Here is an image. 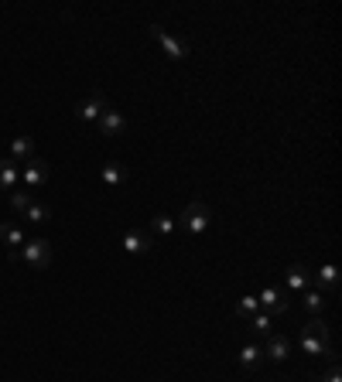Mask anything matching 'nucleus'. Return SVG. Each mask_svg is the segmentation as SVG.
Masks as SVG:
<instances>
[{"label":"nucleus","instance_id":"obj_1","mask_svg":"<svg viewBox=\"0 0 342 382\" xmlns=\"http://www.w3.org/2000/svg\"><path fill=\"white\" fill-rule=\"evenodd\" d=\"M301 348H305L308 355H325L329 362L336 358L332 345H329V325H325L322 318H312V321L301 328Z\"/></svg>","mask_w":342,"mask_h":382},{"label":"nucleus","instance_id":"obj_2","mask_svg":"<svg viewBox=\"0 0 342 382\" xmlns=\"http://www.w3.org/2000/svg\"><path fill=\"white\" fill-rule=\"evenodd\" d=\"M212 222V208L206 202H188L182 212V229L188 236H202Z\"/></svg>","mask_w":342,"mask_h":382},{"label":"nucleus","instance_id":"obj_3","mask_svg":"<svg viewBox=\"0 0 342 382\" xmlns=\"http://www.w3.org/2000/svg\"><path fill=\"white\" fill-rule=\"evenodd\" d=\"M18 259H25L31 270H48V263H52V246H48V239H27L25 246L18 250Z\"/></svg>","mask_w":342,"mask_h":382},{"label":"nucleus","instance_id":"obj_4","mask_svg":"<svg viewBox=\"0 0 342 382\" xmlns=\"http://www.w3.org/2000/svg\"><path fill=\"white\" fill-rule=\"evenodd\" d=\"M151 38H154L161 48H164V55H168V58H175V62H178V58H188V45H185L182 38L168 34L161 25H151Z\"/></svg>","mask_w":342,"mask_h":382},{"label":"nucleus","instance_id":"obj_5","mask_svg":"<svg viewBox=\"0 0 342 382\" xmlns=\"http://www.w3.org/2000/svg\"><path fill=\"white\" fill-rule=\"evenodd\" d=\"M106 109H110V100H106L103 93H93V96H86V100L76 106V116H79V120H86V123H96Z\"/></svg>","mask_w":342,"mask_h":382},{"label":"nucleus","instance_id":"obj_6","mask_svg":"<svg viewBox=\"0 0 342 382\" xmlns=\"http://www.w3.org/2000/svg\"><path fill=\"white\" fill-rule=\"evenodd\" d=\"M158 243H154V236L151 232H144V229H131V232H124V250L133 256H144V253H151Z\"/></svg>","mask_w":342,"mask_h":382},{"label":"nucleus","instance_id":"obj_7","mask_svg":"<svg viewBox=\"0 0 342 382\" xmlns=\"http://www.w3.org/2000/svg\"><path fill=\"white\" fill-rule=\"evenodd\" d=\"M21 178H25V184L34 191V188H41L45 181H48V161H41V157H31L25 164V171H21Z\"/></svg>","mask_w":342,"mask_h":382},{"label":"nucleus","instance_id":"obj_8","mask_svg":"<svg viewBox=\"0 0 342 382\" xmlns=\"http://www.w3.org/2000/svg\"><path fill=\"white\" fill-rule=\"evenodd\" d=\"M257 304L263 307V314H284L288 311V294H281L274 287H263L257 294Z\"/></svg>","mask_w":342,"mask_h":382},{"label":"nucleus","instance_id":"obj_9","mask_svg":"<svg viewBox=\"0 0 342 382\" xmlns=\"http://www.w3.org/2000/svg\"><path fill=\"white\" fill-rule=\"evenodd\" d=\"M288 355H291V338H284V334H267L263 338V358L284 362Z\"/></svg>","mask_w":342,"mask_h":382},{"label":"nucleus","instance_id":"obj_10","mask_svg":"<svg viewBox=\"0 0 342 382\" xmlns=\"http://www.w3.org/2000/svg\"><path fill=\"white\" fill-rule=\"evenodd\" d=\"M100 123V133L103 137H120L124 130H127V120H124V113H117V109H106L103 116L96 120Z\"/></svg>","mask_w":342,"mask_h":382},{"label":"nucleus","instance_id":"obj_11","mask_svg":"<svg viewBox=\"0 0 342 382\" xmlns=\"http://www.w3.org/2000/svg\"><path fill=\"white\" fill-rule=\"evenodd\" d=\"M18 181H21V164L11 161V157H4L0 161V191H11Z\"/></svg>","mask_w":342,"mask_h":382},{"label":"nucleus","instance_id":"obj_12","mask_svg":"<svg viewBox=\"0 0 342 382\" xmlns=\"http://www.w3.org/2000/svg\"><path fill=\"white\" fill-rule=\"evenodd\" d=\"M284 280H288V290H291V294H301V290H308V280H312V273H308L301 263H294V266H288Z\"/></svg>","mask_w":342,"mask_h":382},{"label":"nucleus","instance_id":"obj_13","mask_svg":"<svg viewBox=\"0 0 342 382\" xmlns=\"http://www.w3.org/2000/svg\"><path fill=\"white\" fill-rule=\"evenodd\" d=\"M261 362H267V358H263V345H257V341H246V345L239 348V365H243V369H250V372H254Z\"/></svg>","mask_w":342,"mask_h":382},{"label":"nucleus","instance_id":"obj_14","mask_svg":"<svg viewBox=\"0 0 342 382\" xmlns=\"http://www.w3.org/2000/svg\"><path fill=\"white\" fill-rule=\"evenodd\" d=\"M315 283H318V290L336 294V287H339V270H336V263H322V270L315 273Z\"/></svg>","mask_w":342,"mask_h":382},{"label":"nucleus","instance_id":"obj_15","mask_svg":"<svg viewBox=\"0 0 342 382\" xmlns=\"http://www.w3.org/2000/svg\"><path fill=\"white\" fill-rule=\"evenodd\" d=\"M31 157H34V140H31V137H14V140H11V161L27 164Z\"/></svg>","mask_w":342,"mask_h":382},{"label":"nucleus","instance_id":"obj_16","mask_svg":"<svg viewBox=\"0 0 342 382\" xmlns=\"http://www.w3.org/2000/svg\"><path fill=\"white\" fill-rule=\"evenodd\" d=\"M0 236H4V243L11 246V253H18V246H25V232L21 226H14V222H0Z\"/></svg>","mask_w":342,"mask_h":382},{"label":"nucleus","instance_id":"obj_17","mask_svg":"<svg viewBox=\"0 0 342 382\" xmlns=\"http://www.w3.org/2000/svg\"><path fill=\"white\" fill-rule=\"evenodd\" d=\"M25 219L27 222H48V219H52V208L41 202H31V208L25 212Z\"/></svg>","mask_w":342,"mask_h":382},{"label":"nucleus","instance_id":"obj_18","mask_svg":"<svg viewBox=\"0 0 342 382\" xmlns=\"http://www.w3.org/2000/svg\"><path fill=\"white\" fill-rule=\"evenodd\" d=\"M103 184L120 188V184H124V168H120V164H103Z\"/></svg>","mask_w":342,"mask_h":382},{"label":"nucleus","instance_id":"obj_19","mask_svg":"<svg viewBox=\"0 0 342 382\" xmlns=\"http://www.w3.org/2000/svg\"><path fill=\"white\" fill-rule=\"evenodd\" d=\"M305 307H308L315 318H322V311H325V297H322V290H305Z\"/></svg>","mask_w":342,"mask_h":382},{"label":"nucleus","instance_id":"obj_20","mask_svg":"<svg viewBox=\"0 0 342 382\" xmlns=\"http://www.w3.org/2000/svg\"><path fill=\"white\" fill-rule=\"evenodd\" d=\"M250 328L261 334V338L274 334V332H270V314H250Z\"/></svg>","mask_w":342,"mask_h":382},{"label":"nucleus","instance_id":"obj_21","mask_svg":"<svg viewBox=\"0 0 342 382\" xmlns=\"http://www.w3.org/2000/svg\"><path fill=\"white\" fill-rule=\"evenodd\" d=\"M31 202H34V198H31V191H14V195H11V208H14V212H21V215L31 208Z\"/></svg>","mask_w":342,"mask_h":382},{"label":"nucleus","instance_id":"obj_22","mask_svg":"<svg viewBox=\"0 0 342 382\" xmlns=\"http://www.w3.org/2000/svg\"><path fill=\"white\" fill-rule=\"evenodd\" d=\"M257 297H250V294H246V297H239L237 301V314L239 318H250V314H257Z\"/></svg>","mask_w":342,"mask_h":382},{"label":"nucleus","instance_id":"obj_23","mask_svg":"<svg viewBox=\"0 0 342 382\" xmlns=\"http://www.w3.org/2000/svg\"><path fill=\"white\" fill-rule=\"evenodd\" d=\"M154 232H161V236H171V232H175V222H171V215H164V212H161L158 219H154Z\"/></svg>","mask_w":342,"mask_h":382},{"label":"nucleus","instance_id":"obj_24","mask_svg":"<svg viewBox=\"0 0 342 382\" xmlns=\"http://www.w3.org/2000/svg\"><path fill=\"white\" fill-rule=\"evenodd\" d=\"M322 382H342V372H339V362H336V358H332V369L325 372V379Z\"/></svg>","mask_w":342,"mask_h":382},{"label":"nucleus","instance_id":"obj_25","mask_svg":"<svg viewBox=\"0 0 342 382\" xmlns=\"http://www.w3.org/2000/svg\"><path fill=\"white\" fill-rule=\"evenodd\" d=\"M312 382H322V379H312Z\"/></svg>","mask_w":342,"mask_h":382}]
</instances>
